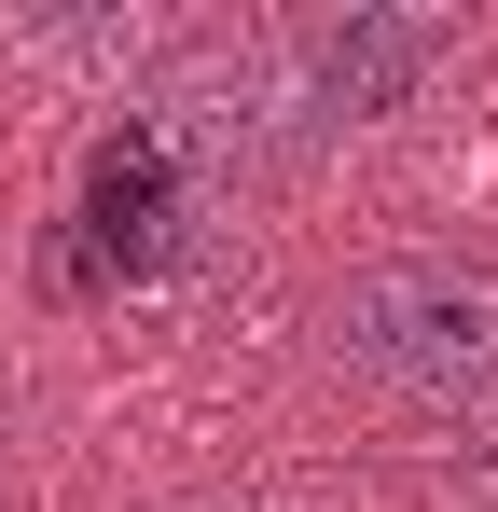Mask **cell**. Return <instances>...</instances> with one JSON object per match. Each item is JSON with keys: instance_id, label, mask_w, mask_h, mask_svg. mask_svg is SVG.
Listing matches in <instances>:
<instances>
[{"instance_id": "obj_1", "label": "cell", "mask_w": 498, "mask_h": 512, "mask_svg": "<svg viewBox=\"0 0 498 512\" xmlns=\"http://www.w3.org/2000/svg\"><path fill=\"white\" fill-rule=\"evenodd\" d=\"M319 360L388 388V402H471L498 388V250L471 236H402L360 250L319 291Z\"/></svg>"}, {"instance_id": "obj_2", "label": "cell", "mask_w": 498, "mask_h": 512, "mask_svg": "<svg viewBox=\"0 0 498 512\" xmlns=\"http://www.w3.org/2000/svg\"><path fill=\"white\" fill-rule=\"evenodd\" d=\"M429 42H443V28H402V14L332 28V42H319V125H360V111L402 84V70H429Z\"/></svg>"}, {"instance_id": "obj_3", "label": "cell", "mask_w": 498, "mask_h": 512, "mask_svg": "<svg viewBox=\"0 0 498 512\" xmlns=\"http://www.w3.org/2000/svg\"><path fill=\"white\" fill-rule=\"evenodd\" d=\"M194 512H277V499H194Z\"/></svg>"}]
</instances>
